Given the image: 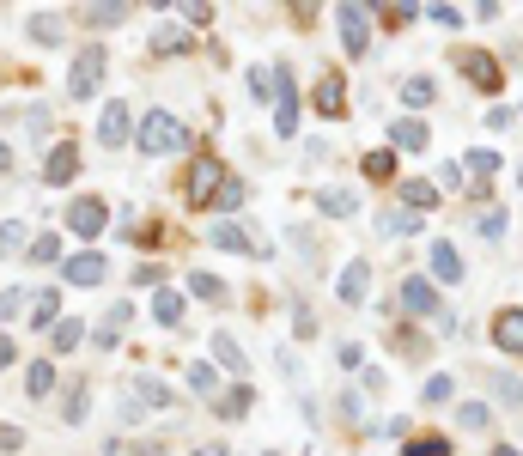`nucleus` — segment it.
<instances>
[{
  "label": "nucleus",
  "instance_id": "29",
  "mask_svg": "<svg viewBox=\"0 0 523 456\" xmlns=\"http://www.w3.org/2000/svg\"><path fill=\"white\" fill-rule=\"evenodd\" d=\"M213 359H219V365H226V371H238V377L250 371V365H244V347H238V341H232L226 329H219V335H213Z\"/></svg>",
  "mask_w": 523,
  "mask_h": 456
},
{
  "label": "nucleus",
  "instance_id": "13",
  "mask_svg": "<svg viewBox=\"0 0 523 456\" xmlns=\"http://www.w3.org/2000/svg\"><path fill=\"white\" fill-rule=\"evenodd\" d=\"M73 177H80V146L61 140V146L49 152V165H43V183H49V189H61V183H73Z\"/></svg>",
  "mask_w": 523,
  "mask_h": 456
},
{
  "label": "nucleus",
  "instance_id": "3",
  "mask_svg": "<svg viewBox=\"0 0 523 456\" xmlns=\"http://www.w3.org/2000/svg\"><path fill=\"white\" fill-rule=\"evenodd\" d=\"M104 67H110L104 43H86L80 55H73V80H67V98H92V92L104 86Z\"/></svg>",
  "mask_w": 523,
  "mask_h": 456
},
{
  "label": "nucleus",
  "instance_id": "52",
  "mask_svg": "<svg viewBox=\"0 0 523 456\" xmlns=\"http://www.w3.org/2000/svg\"><path fill=\"white\" fill-rule=\"evenodd\" d=\"M511 116H517L511 104H493V110H487V128H511Z\"/></svg>",
  "mask_w": 523,
  "mask_h": 456
},
{
  "label": "nucleus",
  "instance_id": "11",
  "mask_svg": "<svg viewBox=\"0 0 523 456\" xmlns=\"http://www.w3.org/2000/svg\"><path fill=\"white\" fill-rule=\"evenodd\" d=\"M341 43H347V55L371 49V7H341Z\"/></svg>",
  "mask_w": 523,
  "mask_h": 456
},
{
  "label": "nucleus",
  "instance_id": "24",
  "mask_svg": "<svg viewBox=\"0 0 523 456\" xmlns=\"http://www.w3.org/2000/svg\"><path fill=\"white\" fill-rule=\"evenodd\" d=\"M31 329H55L61 323V298L55 292H31V317H25Z\"/></svg>",
  "mask_w": 523,
  "mask_h": 456
},
{
  "label": "nucleus",
  "instance_id": "25",
  "mask_svg": "<svg viewBox=\"0 0 523 456\" xmlns=\"http://www.w3.org/2000/svg\"><path fill=\"white\" fill-rule=\"evenodd\" d=\"M128 317H134V311H128V304H116V311H110V317L98 323V335H92V341H98V353H110V347L122 341V329H128Z\"/></svg>",
  "mask_w": 523,
  "mask_h": 456
},
{
  "label": "nucleus",
  "instance_id": "50",
  "mask_svg": "<svg viewBox=\"0 0 523 456\" xmlns=\"http://www.w3.org/2000/svg\"><path fill=\"white\" fill-rule=\"evenodd\" d=\"M177 13H183L189 25H207V19H213V7H201V0H189V7H177Z\"/></svg>",
  "mask_w": 523,
  "mask_h": 456
},
{
  "label": "nucleus",
  "instance_id": "58",
  "mask_svg": "<svg viewBox=\"0 0 523 456\" xmlns=\"http://www.w3.org/2000/svg\"><path fill=\"white\" fill-rule=\"evenodd\" d=\"M493 456H523V450H511V444H499V450H493Z\"/></svg>",
  "mask_w": 523,
  "mask_h": 456
},
{
  "label": "nucleus",
  "instance_id": "55",
  "mask_svg": "<svg viewBox=\"0 0 523 456\" xmlns=\"http://www.w3.org/2000/svg\"><path fill=\"white\" fill-rule=\"evenodd\" d=\"M19 444H25V432H19V426H0V450H19Z\"/></svg>",
  "mask_w": 523,
  "mask_h": 456
},
{
  "label": "nucleus",
  "instance_id": "16",
  "mask_svg": "<svg viewBox=\"0 0 523 456\" xmlns=\"http://www.w3.org/2000/svg\"><path fill=\"white\" fill-rule=\"evenodd\" d=\"M426 146H432V128L426 122H414V116L390 122V152H426Z\"/></svg>",
  "mask_w": 523,
  "mask_h": 456
},
{
  "label": "nucleus",
  "instance_id": "59",
  "mask_svg": "<svg viewBox=\"0 0 523 456\" xmlns=\"http://www.w3.org/2000/svg\"><path fill=\"white\" fill-rule=\"evenodd\" d=\"M517 183H523V165H517Z\"/></svg>",
  "mask_w": 523,
  "mask_h": 456
},
{
  "label": "nucleus",
  "instance_id": "22",
  "mask_svg": "<svg viewBox=\"0 0 523 456\" xmlns=\"http://www.w3.org/2000/svg\"><path fill=\"white\" fill-rule=\"evenodd\" d=\"M153 323H159V329H177V323H183V292H177V286H159V292H153Z\"/></svg>",
  "mask_w": 523,
  "mask_h": 456
},
{
  "label": "nucleus",
  "instance_id": "38",
  "mask_svg": "<svg viewBox=\"0 0 523 456\" xmlns=\"http://www.w3.org/2000/svg\"><path fill=\"white\" fill-rule=\"evenodd\" d=\"M402 456H451V444L438 432H426V438H402Z\"/></svg>",
  "mask_w": 523,
  "mask_h": 456
},
{
  "label": "nucleus",
  "instance_id": "14",
  "mask_svg": "<svg viewBox=\"0 0 523 456\" xmlns=\"http://www.w3.org/2000/svg\"><path fill=\"white\" fill-rule=\"evenodd\" d=\"M104 268H110V262H104L98 250H80V256H67L61 274H67V286H104Z\"/></svg>",
  "mask_w": 523,
  "mask_h": 456
},
{
  "label": "nucleus",
  "instance_id": "45",
  "mask_svg": "<svg viewBox=\"0 0 523 456\" xmlns=\"http://www.w3.org/2000/svg\"><path fill=\"white\" fill-rule=\"evenodd\" d=\"M292 335H298V341H311V335H317V317L305 311V304H292Z\"/></svg>",
  "mask_w": 523,
  "mask_h": 456
},
{
  "label": "nucleus",
  "instance_id": "53",
  "mask_svg": "<svg viewBox=\"0 0 523 456\" xmlns=\"http://www.w3.org/2000/svg\"><path fill=\"white\" fill-rule=\"evenodd\" d=\"M13 359H19V347H13V335H7V329H0V371H7Z\"/></svg>",
  "mask_w": 523,
  "mask_h": 456
},
{
  "label": "nucleus",
  "instance_id": "12",
  "mask_svg": "<svg viewBox=\"0 0 523 456\" xmlns=\"http://www.w3.org/2000/svg\"><path fill=\"white\" fill-rule=\"evenodd\" d=\"M134 396H140V408H153V414H171L177 408V390L165 384V377H153V371L134 377Z\"/></svg>",
  "mask_w": 523,
  "mask_h": 456
},
{
  "label": "nucleus",
  "instance_id": "40",
  "mask_svg": "<svg viewBox=\"0 0 523 456\" xmlns=\"http://www.w3.org/2000/svg\"><path fill=\"white\" fill-rule=\"evenodd\" d=\"M457 420H463V432H487V426H493V408H487V402H463Z\"/></svg>",
  "mask_w": 523,
  "mask_h": 456
},
{
  "label": "nucleus",
  "instance_id": "33",
  "mask_svg": "<svg viewBox=\"0 0 523 456\" xmlns=\"http://www.w3.org/2000/svg\"><path fill=\"white\" fill-rule=\"evenodd\" d=\"M402 207H414V213H426V207H438V189H432L426 177H414V183H402Z\"/></svg>",
  "mask_w": 523,
  "mask_h": 456
},
{
  "label": "nucleus",
  "instance_id": "35",
  "mask_svg": "<svg viewBox=\"0 0 523 456\" xmlns=\"http://www.w3.org/2000/svg\"><path fill=\"white\" fill-rule=\"evenodd\" d=\"M122 19H128L122 0H116V7H110V0H92V7H86V25H98V31H110V25H122Z\"/></svg>",
  "mask_w": 523,
  "mask_h": 456
},
{
  "label": "nucleus",
  "instance_id": "32",
  "mask_svg": "<svg viewBox=\"0 0 523 456\" xmlns=\"http://www.w3.org/2000/svg\"><path fill=\"white\" fill-rule=\"evenodd\" d=\"M493 396H499V408H511V414H523V384L511 371H493Z\"/></svg>",
  "mask_w": 523,
  "mask_h": 456
},
{
  "label": "nucleus",
  "instance_id": "41",
  "mask_svg": "<svg viewBox=\"0 0 523 456\" xmlns=\"http://www.w3.org/2000/svg\"><path fill=\"white\" fill-rule=\"evenodd\" d=\"M25 256H31V262H61V238H31Z\"/></svg>",
  "mask_w": 523,
  "mask_h": 456
},
{
  "label": "nucleus",
  "instance_id": "27",
  "mask_svg": "<svg viewBox=\"0 0 523 456\" xmlns=\"http://www.w3.org/2000/svg\"><path fill=\"white\" fill-rule=\"evenodd\" d=\"M359 171H365L371 183H390V177H396V152H390V146H378V152H365V159H359Z\"/></svg>",
  "mask_w": 523,
  "mask_h": 456
},
{
  "label": "nucleus",
  "instance_id": "39",
  "mask_svg": "<svg viewBox=\"0 0 523 456\" xmlns=\"http://www.w3.org/2000/svg\"><path fill=\"white\" fill-rule=\"evenodd\" d=\"M31 37H37L43 49H55V43H61V19H55V13H31Z\"/></svg>",
  "mask_w": 523,
  "mask_h": 456
},
{
  "label": "nucleus",
  "instance_id": "31",
  "mask_svg": "<svg viewBox=\"0 0 523 456\" xmlns=\"http://www.w3.org/2000/svg\"><path fill=\"white\" fill-rule=\"evenodd\" d=\"M189 292H195V298H207V304H226V280L207 274V268H195V274H189Z\"/></svg>",
  "mask_w": 523,
  "mask_h": 456
},
{
  "label": "nucleus",
  "instance_id": "23",
  "mask_svg": "<svg viewBox=\"0 0 523 456\" xmlns=\"http://www.w3.org/2000/svg\"><path fill=\"white\" fill-rule=\"evenodd\" d=\"M244 195H250V189H244V177H232V171H226V183H219V195H213V219L238 213V207H244Z\"/></svg>",
  "mask_w": 523,
  "mask_h": 456
},
{
  "label": "nucleus",
  "instance_id": "42",
  "mask_svg": "<svg viewBox=\"0 0 523 456\" xmlns=\"http://www.w3.org/2000/svg\"><path fill=\"white\" fill-rule=\"evenodd\" d=\"M451 390H457V384H451V371H438V377H426V390H420V396H426V402H451Z\"/></svg>",
  "mask_w": 523,
  "mask_h": 456
},
{
  "label": "nucleus",
  "instance_id": "37",
  "mask_svg": "<svg viewBox=\"0 0 523 456\" xmlns=\"http://www.w3.org/2000/svg\"><path fill=\"white\" fill-rule=\"evenodd\" d=\"M432 98H438V86H432V80H426V73H414V80H408V86H402V104H414V110H426V104H432Z\"/></svg>",
  "mask_w": 523,
  "mask_h": 456
},
{
  "label": "nucleus",
  "instance_id": "51",
  "mask_svg": "<svg viewBox=\"0 0 523 456\" xmlns=\"http://www.w3.org/2000/svg\"><path fill=\"white\" fill-rule=\"evenodd\" d=\"M153 49H159V55H165V49L177 55V49H183V31H159V37H153Z\"/></svg>",
  "mask_w": 523,
  "mask_h": 456
},
{
  "label": "nucleus",
  "instance_id": "36",
  "mask_svg": "<svg viewBox=\"0 0 523 456\" xmlns=\"http://www.w3.org/2000/svg\"><path fill=\"white\" fill-rule=\"evenodd\" d=\"M189 390L207 396V402H219V371L213 365H189Z\"/></svg>",
  "mask_w": 523,
  "mask_h": 456
},
{
  "label": "nucleus",
  "instance_id": "56",
  "mask_svg": "<svg viewBox=\"0 0 523 456\" xmlns=\"http://www.w3.org/2000/svg\"><path fill=\"white\" fill-rule=\"evenodd\" d=\"M7 171H13V146H7V140H0V177H7Z\"/></svg>",
  "mask_w": 523,
  "mask_h": 456
},
{
  "label": "nucleus",
  "instance_id": "57",
  "mask_svg": "<svg viewBox=\"0 0 523 456\" xmlns=\"http://www.w3.org/2000/svg\"><path fill=\"white\" fill-rule=\"evenodd\" d=\"M201 456H232V450H226V444H207V450H201Z\"/></svg>",
  "mask_w": 523,
  "mask_h": 456
},
{
  "label": "nucleus",
  "instance_id": "19",
  "mask_svg": "<svg viewBox=\"0 0 523 456\" xmlns=\"http://www.w3.org/2000/svg\"><path fill=\"white\" fill-rule=\"evenodd\" d=\"M493 347H505V353H523V311H517V304L493 317Z\"/></svg>",
  "mask_w": 523,
  "mask_h": 456
},
{
  "label": "nucleus",
  "instance_id": "43",
  "mask_svg": "<svg viewBox=\"0 0 523 456\" xmlns=\"http://www.w3.org/2000/svg\"><path fill=\"white\" fill-rule=\"evenodd\" d=\"M25 244V219H7V225H0V256H13Z\"/></svg>",
  "mask_w": 523,
  "mask_h": 456
},
{
  "label": "nucleus",
  "instance_id": "54",
  "mask_svg": "<svg viewBox=\"0 0 523 456\" xmlns=\"http://www.w3.org/2000/svg\"><path fill=\"white\" fill-rule=\"evenodd\" d=\"M341 365H347V371H359V365H365V353H359L353 341H341Z\"/></svg>",
  "mask_w": 523,
  "mask_h": 456
},
{
  "label": "nucleus",
  "instance_id": "1",
  "mask_svg": "<svg viewBox=\"0 0 523 456\" xmlns=\"http://www.w3.org/2000/svg\"><path fill=\"white\" fill-rule=\"evenodd\" d=\"M134 146L146 159H177V152H189V122H177L171 110H153L134 122Z\"/></svg>",
  "mask_w": 523,
  "mask_h": 456
},
{
  "label": "nucleus",
  "instance_id": "8",
  "mask_svg": "<svg viewBox=\"0 0 523 456\" xmlns=\"http://www.w3.org/2000/svg\"><path fill=\"white\" fill-rule=\"evenodd\" d=\"M426 268H432V286H463V274H469L451 238H438V244H432V256H426Z\"/></svg>",
  "mask_w": 523,
  "mask_h": 456
},
{
  "label": "nucleus",
  "instance_id": "26",
  "mask_svg": "<svg viewBox=\"0 0 523 456\" xmlns=\"http://www.w3.org/2000/svg\"><path fill=\"white\" fill-rule=\"evenodd\" d=\"M378 232H384V238H414L420 219H414L408 207H390V213H378Z\"/></svg>",
  "mask_w": 523,
  "mask_h": 456
},
{
  "label": "nucleus",
  "instance_id": "47",
  "mask_svg": "<svg viewBox=\"0 0 523 456\" xmlns=\"http://www.w3.org/2000/svg\"><path fill=\"white\" fill-rule=\"evenodd\" d=\"M481 238H487V244L505 238V213H481Z\"/></svg>",
  "mask_w": 523,
  "mask_h": 456
},
{
  "label": "nucleus",
  "instance_id": "34",
  "mask_svg": "<svg viewBox=\"0 0 523 456\" xmlns=\"http://www.w3.org/2000/svg\"><path fill=\"white\" fill-rule=\"evenodd\" d=\"M49 341H55V353H73V347L86 341V323H80V317H67V323H55V329H49Z\"/></svg>",
  "mask_w": 523,
  "mask_h": 456
},
{
  "label": "nucleus",
  "instance_id": "6",
  "mask_svg": "<svg viewBox=\"0 0 523 456\" xmlns=\"http://www.w3.org/2000/svg\"><path fill=\"white\" fill-rule=\"evenodd\" d=\"M457 73H469V86H481V92L505 86V73H499V61L487 49H457Z\"/></svg>",
  "mask_w": 523,
  "mask_h": 456
},
{
  "label": "nucleus",
  "instance_id": "15",
  "mask_svg": "<svg viewBox=\"0 0 523 456\" xmlns=\"http://www.w3.org/2000/svg\"><path fill=\"white\" fill-rule=\"evenodd\" d=\"M311 104H317V116H341L347 110V80H341V73H323V80H317V92H311Z\"/></svg>",
  "mask_w": 523,
  "mask_h": 456
},
{
  "label": "nucleus",
  "instance_id": "2",
  "mask_svg": "<svg viewBox=\"0 0 523 456\" xmlns=\"http://www.w3.org/2000/svg\"><path fill=\"white\" fill-rule=\"evenodd\" d=\"M268 73H274V134L292 140V134H298V80H292L286 61H274Z\"/></svg>",
  "mask_w": 523,
  "mask_h": 456
},
{
  "label": "nucleus",
  "instance_id": "30",
  "mask_svg": "<svg viewBox=\"0 0 523 456\" xmlns=\"http://www.w3.org/2000/svg\"><path fill=\"white\" fill-rule=\"evenodd\" d=\"M49 390H55V365H49V359H37V365L25 371V396H31V402H43Z\"/></svg>",
  "mask_w": 523,
  "mask_h": 456
},
{
  "label": "nucleus",
  "instance_id": "28",
  "mask_svg": "<svg viewBox=\"0 0 523 456\" xmlns=\"http://www.w3.org/2000/svg\"><path fill=\"white\" fill-rule=\"evenodd\" d=\"M250 402H256V396H250V384H232V390H219V402H213V408L226 414V420H244V414H250Z\"/></svg>",
  "mask_w": 523,
  "mask_h": 456
},
{
  "label": "nucleus",
  "instance_id": "9",
  "mask_svg": "<svg viewBox=\"0 0 523 456\" xmlns=\"http://www.w3.org/2000/svg\"><path fill=\"white\" fill-rule=\"evenodd\" d=\"M134 140V116H128V104H104V116H98V146H128Z\"/></svg>",
  "mask_w": 523,
  "mask_h": 456
},
{
  "label": "nucleus",
  "instance_id": "44",
  "mask_svg": "<svg viewBox=\"0 0 523 456\" xmlns=\"http://www.w3.org/2000/svg\"><path fill=\"white\" fill-rule=\"evenodd\" d=\"M25 304H31V298H25L19 286H7V292H0V323H13V317L25 311Z\"/></svg>",
  "mask_w": 523,
  "mask_h": 456
},
{
  "label": "nucleus",
  "instance_id": "18",
  "mask_svg": "<svg viewBox=\"0 0 523 456\" xmlns=\"http://www.w3.org/2000/svg\"><path fill=\"white\" fill-rule=\"evenodd\" d=\"M86 414H92V384H86V377H73V384L61 390V420H67V426H80Z\"/></svg>",
  "mask_w": 523,
  "mask_h": 456
},
{
  "label": "nucleus",
  "instance_id": "10",
  "mask_svg": "<svg viewBox=\"0 0 523 456\" xmlns=\"http://www.w3.org/2000/svg\"><path fill=\"white\" fill-rule=\"evenodd\" d=\"M219 183H226V165H213V159H195V165H189V201H195V207H207V201L219 195Z\"/></svg>",
  "mask_w": 523,
  "mask_h": 456
},
{
  "label": "nucleus",
  "instance_id": "5",
  "mask_svg": "<svg viewBox=\"0 0 523 456\" xmlns=\"http://www.w3.org/2000/svg\"><path fill=\"white\" fill-rule=\"evenodd\" d=\"M207 244L213 250H232V256H268V244H256L244 225H232V219H207Z\"/></svg>",
  "mask_w": 523,
  "mask_h": 456
},
{
  "label": "nucleus",
  "instance_id": "20",
  "mask_svg": "<svg viewBox=\"0 0 523 456\" xmlns=\"http://www.w3.org/2000/svg\"><path fill=\"white\" fill-rule=\"evenodd\" d=\"M463 171H469V189H487V183L499 177V152H487V146L463 152Z\"/></svg>",
  "mask_w": 523,
  "mask_h": 456
},
{
  "label": "nucleus",
  "instance_id": "46",
  "mask_svg": "<svg viewBox=\"0 0 523 456\" xmlns=\"http://www.w3.org/2000/svg\"><path fill=\"white\" fill-rule=\"evenodd\" d=\"M426 19H432V25H444V31H457V25H463V13H457V7H426Z\"/></svg>",
  "mask_w": 523,
  "mask_h": 456
},
{
  "label": "nucleus",
  "instance_id": "48",
  "mask_svg": "<svg viewBox=\"0 0 523 456\" xmlns=\"http://www.w3.org/2000/svg\"><path fill=\"white\" fill-rule=\"evenodd\" d=\"M159 280H165L159 262H140V268H134V286H159Z\"/></svg>",
  "mask_w": 523,
  "mask_h": 456
},
{
  "label": "nucleus",
  "instance_id": "4",
  "mask_svg": "<svg viewBox=\"0 0 523 456\" xmlns=\"http://www.w3.org/2000/svg\"><path fill=\"white\" fill-rule=\"evenodd\" d=\"M104 225H110V207H104L98 195L67 201V232H73V238H104Z\"/></svg>",
  "mask_w": 523,
  "mask_h": 456
},
{
  "label": "nucleus",
  "instance_id": "17",
  "mask_svg": "<svg viewBox=\"0 0 523 456\" xmlns=\"http://www.w3.org/2000/svg\"><path fill=\"white\" fill-rule=\"evenodd\" d=\"M335 292H341V304H365V292H371V262H347L341 280H335Z\"/></svg>",
  "mask_w": 523,
  "mask_h": 456
},
{
  "label": "nucleus",
  "instance_id": "21",
  "mask_svg": "<svg viewBox=\"0 0 523 456\" xmlns=\"http://www.w3.org/2000/svg\"><path fill=\"white\" fill-rule=\"evenodd\" d=\"M311 201H317V213H329V219H353V213H359V195H353V189H317Z\"/></svg>",
  "mask_w": 523,
  "mask_h": 456
},
{
  "label": "nucleus",
  "instance_id": "49",
  "mask_svg": "<svg viewBox=\"0 0 523 456\" xmlns=\"http://www.w3.org/2000/svg\"><path fill=\"white\" fill-rule=\"evenodd\" d=\"M378 13H384L390 25H414V19H420V7H378Z\"/></svg>",
  "mask_w": 523,
  "mask_h": 456
},
{
  "label": "nucleus",
  "instance_id": "7",
  "mask_svg": "<svg viewBox=\"0 0 523 456\" xmlns=\"http://www.w3.org/2000/svg\"><path fill=\"white\" fill-rule=\"evenodd\" d=\"M402 311H408V317H444L432 274H408V280H402Z\"/></svg>",
  "mask_w": 523,
  "mask_h": 456
}]
</instances>
